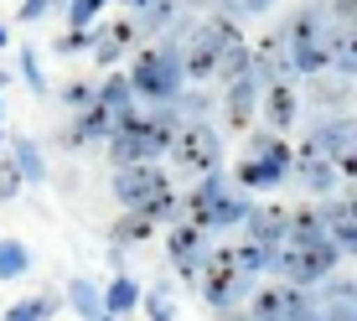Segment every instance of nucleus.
<instances>
[{
    "mask_svg": "<svg viewBox=\"0 0 357 321\" xmlns=\"http://www.w3.org/2000/svg\"><path fill=\"white\" fill-rule=\"evenodd\" d=\"M337 21H331L326 0H311L305 10H295V21L285 27L290 42V73H305V78H321L331 68V42H337Z\"/></svg>",
    "mask_w": 357,
    "mask_h": 321,
    "instance_id": "f257e3e1",
    "label": "nucleus"
},
{
    "mask_svg": "<svg viewBox=\"0 0 357 321\" xmlns=\"http://www.w3.org/2000/svg\"><path fill=\"white\" fill-rule=\"evenodd\" d=\"M197 285H202V301L213 306V311H223L228 321H243V301H254V275L238 269L233 249H213L207 254Z\"/></svg>",
    "mask_w": 357,
    "mask_h": 321,
    "instance_id": "f03ea898",
    "label": "nucleus"
},
{
    "mask_svg": "<svg viewBox=\"0 0 357 321\" xmlns=\"http://www.w3.org/2000/svg\"><path fill=\"white\" fill-rule=\"evenodd\" d=\"M114 197L119 207H130V213H145V218H171L176 213V192H171L166 171L155 166V160H145V166H119L114 171Z\"/></svg>",
    "mask_w": 357,
    "mask_h": 321,
    "instance_id": "7ed1b4c3",
    "label": "nucleus"
},
{
    "mask_svg": "<svg viewBox=\"0 0 357 321\" xmlns=\"http://www.w3.org/2000/svg\"><path fill=\"white\" fill-rule=\"evenodd\" d=\"M337 264H342L337 244H331V239H311V244H280V249H275V269H269V275H280L285 285L311 290V285H321V280L337 275Z\"/></svg>",
    "mask_w": 357,
    "mask_h": 321,
    "instance_id": "20e7f679",
    "label": "nucleus"
},
{
    "mask_svg": "<svg viewBox=\"0 0 357 321\" xmlns=\"http://www.w3.org/2000/svg\"><path fill=\"white\" fill-rule=\"evenodd\" d=\"M181 78H187V68H181V52L176 47H145L140 57H135L130 68V83L140 98H151V104H176L181 98Z\"/></svg>",
    "mask_w": 357,
    "mask_h": 321,
    "instance_id": "39448f33",
    "label": "nucleus"
},
{
    "mask_svg": "<svg viewBox=\"0 0 357 321\" xmlns=\"http://www.w3.org/2000/svg\"><path fill=\"white\" fill-rule=\"evenodd\" d=\"M171 156H176L181 171H197V177H213L218 160H223V145H218V130H207L202 119H187L176 135V145H171Z\"/></svg>",
    "mask_w": 357,
    "mask_h": 321,
    "instance_id": "423d86ee",
    "label": "nucleus"
},
{
    "mask_svg": "<svg viewBox=\"0 0 357 321\" xmlns=\"http://www.w3.org/2000/svg\"><path fill=\"white\" fill-rule=\"evenodd\" d=\"M305 140L321 145V151L337 160L342 177H357V119H316Z\"/></svg>",
    "mask_w": 357,
    "mask_h": 321,
    "instance_id": "0eeeda50",
    "label": "nucleus"
},
{
    "mask_svg": "<svg viewBox=\"0 0 357 321\" xmlns=\"http://www.w3.org/2000/svg\"><path fill=\"white\" fill-rule=\"evenodd\" d=\"M305 290L301 285H285V280H275V285H259L254 290V301L243 306V321H290L295 311H305Z\"/></svg>",
    "mask_w": 357,
    "mask_h": 321,
    "instance_id": "6e6552de",
    "label": "nucleus"
},
{
    "mask_svg": "<svg viewBox=\"0 0 357 321\" xmlns=\"http://www.w3.org/2000/svg\"><path fill=\"white\" fill-rule=\"evenodd\" d=\"M166 254H171V264H176V275L181 280H197L202 275V264H207V228H197V223H176L166 233Z\"/></svg>",
    "mask_w": 357,
    "mask_h": 321,
    "instance_id": "1a4fd4ad",
    "label": "nucleus"
},
{
    "mask_svg": "<svg viewBox=\"0 0 357 321\" xmlns=\"http://www.w3.org/2000/svg\"><path fill=\"white\" fill-rule=\"evenodd\" d=\"M295 177H301V187H305V192L326 197V192H337L342 171H337V160H331V156L321 151V145H311V140H305L301 151H295Z\"/></svg>",
    "mask_w": 357,
    "mask_h": 321,
    "instance_id": "9d476101",
    "label": "nucleus"
},
{
    "mask_svg": "<svg viewBox=\"0 0 357 321\" xmlns=\"http://www.w3.org/2000/svg\"><path fill=\"white\" fill-rule=\"evenodd\" d=\"M326 239L347 259H357V192L352 197H326Z\"/></svg>",
    "mask_w": 357,
    "mask_h": 321,
    "instance_id": "9b49d317",
    "label": "nucleus"
},
{
    "mask_svg": "<svg viewBox=\"0 0 357 321\" xmlns=\"http://www.w3.org/2000/svg\"><path fill=\"white\" fill-rule=\"evenodd\" d=\"M233 187H238V181L218 177V171L197 181V192H187V213H192V223H197V228H213V213L223 207V197H228Z\"/></svg>",
    "mask_w": 357,
    "mask_h": 321,
    "instance_id": "f8f14e48",
    "label": "nucleus"
},
{
    "mask_svg": "<svg viewBox=\"0 0 357 321\" xmlns=\"http://www.w3.org/2000/svg\"><path fill=\"white\" fill-rule=\"evenodd\" d=\"M243 228H249L243 239L264 244V249H280V244L290 239V207H280V202H269V207H254V213H249V223H243Z\"/></svg>",
    "mask_w": 357,
    "mask_h": 321,
    "instance_id": "ddd939ff",
    "label": "nucleus"
},
{
    "mask_svg": "<svg viewBox=\"0 0 357 321\" xmlns=\"http://www.w3.org/2000/svg\"><path fill=\"white\" fill-rule=\"evenodd\" d=\"M259 94H264V83L254 78H238V83H228V104H223V119H228V130H249V119L259 114Z\"/></svg>",
    "mask_w": 357,
    "mask_h": 321,
    "instance_id": "4468645a",
    "label": "nucleus"
},
{
    "mask_svg": "<svg viewBox=\"0 0 357 321\" xmlns=\"http://www.w3.org/2000/svg\"><path fill=\"white\" fill-rule=\"evenodd\" d=\"M259 114H264V125L275 130V135L295 125V114H301V98H295V89H290L285 78H280V83H269V89H264V104H259Z\"/></svg>",
    "mask_w": 357,
    "mask_h": 321,
    "instance_id": "2eb2a0df",
    "label": "nucleus"
},
{
    "mask_svg": "<svg viewBox=\"0 0 357 321\" xmlns=\"http://www.w3.org/2000/svg\"><path fill=\"white\" fill-rule=\"evenodd\" d=\"M290 171L285 166H275V160H264V156H243L238 160V171H233V181H238L243 192H264V187H280Z\"/></svg>",
    "mask_w": 357,
    "mask_h": 321,
    "instance_id": "dca6fc26",
    "label": "nucleus"
},
{
    "mask_svg": "<svg viewBox=\"0 0 357 321\" xmlns=\"http://www.w3.org/2000/svg\"><path fill=\"white\" fill-rule=\"evenodd\" d=\"M311 239H326V207L321 202L290 207V239L285 244H311Z\"/></svg>",
    "mask_w": 357,
    "mask_h": 321,
    "instance_id": "f3484780",
    "label": "nucleus"
},
{
    "mask_svg": "<svg viewBox=\"0 0 357 321\" xmlns=\"http://www.w3.org/2000/svg\"><path fill=\"white\" fill-rule=\"evenodd\" d=\"M98 104L130 119V109H135V83H130V73H125V78H119V73H109V78L98 83Z\"/></svg>",
    "mask_w": 357,
    "mask_h": 321,
    "instance_id": "a211bd4d",
    "label": "nucleus"
},
{
    "mask_svg": "<svg viewBox=\"0 0 357 321\" xmlns=\"http://www.w3.org/2000/svg\"><path fill=\"white\" fill-rule=\"evenodd\" d=\"M135 306H140V285H135L130 275H114V280H109V290H104V311L109 316H130Z\"/></svg>",
    "mask_w": 357,
    "mask_h": 321,
    "instance_id": "6ab92c4d",
    "label": "nucleus"
},
{
    "mask_svg": "<svg viewBox=\"0 0 357 321\" xmlns=\"http://www.w3.org/2000/svg\"><path fill=\"white\" fill-rule=\"evenodd\" d=\"M135 36H140V27H135V21H114V27H109L104 36H98L93 57H98V63H114V57H119V52H125V47L135 42Z\"/></svg>",
    "mask_w": 357,
    "mask_h": 321,
    "instance_id": "aec40b11",
    "label": "nucleus"
},
{
    "mask_svg": "<svg viewBox=\"0 0 357 321\" xmlns=\"http://www.w3.org/2000/svg\"><path fill=\"white\" fill-rule=\"evenodd\" d=\"M68 301H73V311H78L83 321H109V311H104V295H98L89 280H73L68 285Z\"/></svg>",
    "mask_w": 357,
    "mask_h": 321,
    "instance_id": "412c9836",
    "label": "nucleus"
},
{
    "mask_svg": "<svg viewBox=\"0 0 357 321\" xmlns=\"http://www.w3.org/2000/svg\"><path fill=\"white\" fill-rule=\"evenodd\" d=\"M331 73L357 78V27H342L337 31V42H331Z\"/></svg>",
    "mask_w": 357,
    "mask_h": 321,
    "instance_id": "4be33fe9",
    "label": "nucleus"
},
{
    "mask_svg": "<svg viewBox=\"0 0 357 321\" xmlns=\"http://www.w3.org/2000/svg\"><path fill=\"white\" fill-rule=\"evenodd\" d=\"M233 259H238L243 275H264V269H275V249H264V244H254V239L233 244Z\"/></svg>",
    "mask_w": 357,
    "mask_h": 321,
    "instance_id": "5701e85b",
    "label": "nucleus"
},
{
    "mask_svg": "<svg viewBox=\"0 0 357 321\" xmlns=\"http://www.w3.org/2000/svg\"><path fill=\"white\" fill-rule=\"evenodd\" d=\"M249 156H264V160H275V166L295 171V151H290L285 140H280L275 130H269V135H254V140H249Z\"/></svg>",
    "mask_w": 357,
    "mask_h": 321,
    "instance_id": "b1692460",
    "label": "nucleus"
},
{
    "mask_svg": "<svg viewBox=\"0 0 357 321\" xmlns=\"http://www.w3.org/2000/svg\"><path fill=\"white\" fill-rule=\"evenodd\" d=\"M26 269H31L26 244H16V239H0V280H21Z\"/></svg>",
    "mask_w": 357,
    "mask_h": 321,
    "instance_id": "393cba45",
    "label": "nucleus"
},
{
    "mask_svg": "<svg viewBox=\"0 0 357 321\" xmlns=\"http://www.w3.org/2000/svg\"><path fill=\"white\" fill-rule=\"evenodd\" d=\"M171 16H176V6H171V0H135V27H140V31L166 27Z\"/></svg>",
    "mask_w": 357,
    "mask_h": 321,
    "instance_id": "a878e982",
    "label": "nucleus"
},
{
    "mask_svg": "<svg viewBox=\"0 0 357 321\" xmlns=\"http://www.w3.org/2000/svg\"><path fill=\"white\" fill-rule=\"evenodd\" d=\"M10 160H16V171H21L26 181H42V177H47V166H42V156H36L31 140H10Z\"/></svg>",
    "mask_w": 357,
    "mask_h": 321,
    "instance_id": "bb28decb",
    "label": "nucleus"
},
{
    "mask_svg": "<svg viewBox=\"0 0 357 321\" xmlns=\"http://www.w3.org/2000/svg\"><path fill=\"white\" fill-rule=\"evenodd\" d=\"M155 233V218H145V213H130V218H119L114 223V239L119 244H140V239H151Z\"/></svg>",
    "mask_w": 357,
    "mask_h": 321,
    "instance_id": "cd10ccee",
    "label": "nucleus"
},
{
    "mask_svg": "<svg viewBox=\"0 0 357 321\" xmlns=\"http://www.w3.org/2000/svg\"><path fill=\"white\" fill-rule=\"evenodd\" d=\"M145 311H151V321H176V301H171V290H151V295H145Z\"/></svg>",
    "mask_w": 357,
    "mask_h": 321,
    "instance_id": "c85d7f7f",
    "label": "nucleus"
},
{
    "mask_svg": "<svg viewBox=\"0 0 357 321\" xmlns=\"http://www.w3.org/2000/svg\"><path fill=\"white\" fill-rule=\"evenodd\" d=\"M63 98L83 114V109H93V104H98V89H93V83H78V78H73L68 89H63Z\"/></svg>",
    "mask_w": 357,
    "mask_h": 321,
    "instance_id": "c756f323",
    "label": "nucleus"
},
{
    "mask_svg": "<svg viewBox=\"0 0 357 321\" xmlns=\"http://www.w3.org/2000/svg\"><path fill=\"white\" fill-rule=\"evenodd\" d=\"M104 6H109V0H68V16H73V27H93V16Z\"/></svg>",
    "mask_w": 357,
    "mask_h": 321,
    "instance_id": "7c9ffc66",
    "label": "nucleus"
},
{
    "mask_svg": "<svg viewBox=\"0 0 357 321\" xmlns=\"http://www.w3.org/2000/svg\"><path fill=\"white\" fill-rule=\"evenodd\" d=\"M52 316V301H16L10 306V321H47Z\"/></svg>",
    "mask_w": 357,
    "mask_h": 321,
    "instance_id": "2f4dec72",
    "label": "nucleus"
},
{
    "mask_svg": "<svg viewBox=\"0 0 357 321\" xmlns=\"http://www.w3.org/2000/svg\"><path fill=\"white\" fill-rule=\"evenodd\" d=\"M21 181H26V177H21V171H16V160H0V202H10Z\"/></svg>",
    "mask_w": 357,
    "mask_h": 321,
    "instance_id": "473e14b6",
    "label": "nucleus"
},
{
    "mask_svg": "<svg viewBox=\"0 0 357 321\" xmlns=\"http://www.w3.org/2000/svg\"><path fill=\"white\" fill-rule=\"evenodd\" d=\"M331 6V21L337 27H357V0H326Z\"/></svg>",
    "mask_w": 357,
    "mask_h": 321,
    "instance_id": "72a5a7b5",
    "label": "nucleus"
},
{
    "mask_svg": "<svg viewBox=\"0 0 357 321\" xmlns=\"http://www.w3.org/2000/svg\"><path fill=\"white\" fill-rule=\"evenodd\" d=\"M21 73H26V83H31L36 94L47 89V78H42V68H36V52H31V47H26V52H21Z\"/></svg>",
    "mask_w": 357,
    "mask_h": 321,
    "instance_id": "f704fd0d",
    "label": "nucleus"
},
{
    "mask_svg": "<svg viewBox=\"0 0 357 321\" xmlns=\"http://www.w3.org/2000/svg\"><path fill=\"white\" fill-rule=\"evenodd\" d=\"M89 42H93V31H89V27H73L63 42H57V52H78V47H89Z\"/></svg>",
    "mask_w": 357,
    "mask_h": 321,
    "instance_id": "c9c22d12",
    "label": "nucleus"
},
{
    "mask_svg": "<svg viewBox=\"0 0 357 321\" xmlns=\"http://www.w3.org/2000/svg\"><path fill=\"white\" fill-rule=\"evenodd\" d=\"M57 0H21V21H36L42 10H52Z\"/></svg>",
    "mask_w": 357,
    "mask_h": 321,
    "instance_id": "e433bc0d",
    "label": "nucleus"
},
{
    "mask_svg": "<svg viewBox=\"0 0 357 321\" xmlns=\"http://www.w3.org/2000/svg\"><path fill=\"white\" fill-rule=\"evenodd\" d=\"M269 6H275V0H233V10H243V16H259Z\"/></svg>",
    "mask_w": 357,
    "mask_h": 321,
    "instance_id": "4c0bfd02",
    "label": "nucleus"
},
{
    "mask_svg": "<svg viewBox=\"0 0 357 321\" xmlns=\"http://www.w3.org/2000/svg\"><path fill=\"white\" fill-rule=\"evenodd\" d=\"M290 321H326V316H321V311H316V306H305V311H295Z\"/></svg>",
    "mask_w": 357,
    "mask_h": 321,
    "instance_id": "58836bf2",
    "label": "nucleus"
},
{
    "mask_svg": "<svg viewBox=\"0 0 357 321\" xmlns=\"http://www.w3.org/2000/svg\"><path fill=\"white\" fill-rule=\"evenodd\" d=\"M6 42H10V31H6V27H0V47H6Z\"/></svg>",
    "mask_w": 357,
    "mask_h": 321,
    "instance_id": "ea45409f",
    "label": "nucleus"
}]
</instances>
